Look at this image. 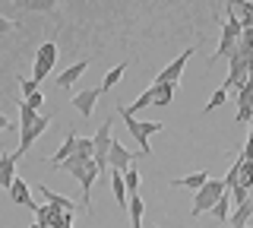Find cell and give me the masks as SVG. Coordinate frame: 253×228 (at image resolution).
<instances>
[{
    "instance_id": "cell-5",
    "label": "cell",
    "mask_w": 253,
    "mask_h": 228,
    "mask_svg": "<svg viewBox=\"0 0 253 228\" xmlns=\"http://www.w3.org/2000/svg\"><path fill=\"white\" fill-rule=\"evenodd\" d=\"M117 114L124 117V124H126V130H130V137L136 139V146H139V155H152V146H149V137L142 133V121H136L133 114H126V108H124V105H117Z\"/></svg>"
},
{
    "instance_id": "cell-1",
    "label": "cell",
    "mask_w": 253,
    "mask_h": 228,
    "mask_svg": "<svg viewBox=\"0 0 253 228\" xmlns=\"http://www.w3.org/2000/svg\"><path fill=\"white\" fill-rule=\"evenodd\" d=\"M225 193H228L225 181H215V178H209V181H206V187H203V190H196V193H193V206H190V212H193V216L212 212V206H215V203H218Z\"/></svg>"
},
{
    "instance_id": "cell-31",
    "label": "cell",
    "mask_w": 253,
    "mask_h": 228,
    "mask_svg": "<svg viewBox=\"0 0 253 228\" xmlns=\"http://www.w3.org/2000/svg\"><path fill=\"white\" fill-rule=\"evenodd\" d=\"M32 228H44V225H38V222H35V225H32Z\"/></svg>"
},
{
    "instance_id": "cell-4",
    "label": "cell",
    "mask_w": 253,
    "mask_h": 228,
    "mask_svg": "<svg viewBox=\"0 0 253 228\" xmlns=\"http://www.w3.org/2000/svg\"><path fill=\"white\" fill-rule=\"evenodd\" d=\"M190 57H193V48H187L184 54H177V57H174L171 64L155 76V86H177V80L184 76V67H187V60H190Z\"/></svg>"
},
{
    "instance_id": "cell-12",
    "label": "cell",
    "mask_w": 253,
    "mask_h": 228,
    "mask_svg": "<svg viewBox=\"0 0 253 228\" xmlns=\"http://www.w3.org/2000/svg\"><path fill=\"white\" fill-rule=\"evenodd\" d=\"M35 190H42V196L47 200V206H54V209H60V212H73V209H76V206H73V200H70V196H60V193L47 190L44 184H38Z\"/></svg>"
},
{
    "instance_id": "cell-29",
    "label": "cell",
    "mask_w": 253,
    "mask_h": 228,
    "mask_svg": "<svg viewBox=\"0 0 253 228\" xmlns=\"http://www.w3.org/2000/svg\"><path fill=\"white\" fill-rule=\"evenodd\" d=\"M29 10H32V13H51L54 3H29Z\"/></svg>"
},
{
    "instance_id": "cell-20",
    "label": "cell",
    "mask_w": 253,
    "mask_h": 228,
    "mask_svg": "<svg viewBox=\"0 0 253 228\" xmlns=\"http://www.w3.org/2000/svg\"><path fill=\"white\" fill-rule=\"evenodd\" d=\"M212 219H218V222L221 219H231V193H225L215 206H212Z\"/></svg>"
},
{
    "instance_id": "cell-30",
    "label": "cell",
    "mask_w": 253,
    "mask_h": 228,
    "mask_svg": "<svg viewBox=\"0 0 253 228\" xmlns=\"http://www.w3.org/2000/svg\"><path fill=\"white\" fill-rule=\"evenodd\" d=\"M10 127H13V124L6 121V114H0V133H3V130H10Z\"/></svg>"
},
{
    "instance_id": "cell-19",
    "label": "cell",
    "mask_w": 253,
    "mask_h": 228,
    "mask_svg": "<svg viewBox=\"0 0 253 228\" xmlns=\"http://www.w3.org/2000/svg\"><path fill=\"white\" fill-rule=\"evenodd\" d=\"M38 117H42V114H38V111H32V108L26 105V98H22V101H19V130L32 127V124H35Z\"/></svg>"
},
{
    "instance_id": "cell-14",
    "label": "cell",
    "mask_w": 253,
    "mask_h": 228,
    "mask_svg": "<svg viewBox=\"0 0 253 228\" xmlns=\"http://www.w3.org/2000/svg\"><path fill=\"white\" fill-rule=\"evenodd\" d=\"M111 193H114L117 206L126 209V203H130V193H126V184H124V175H121V171H111Z\"/></svg>"
},
{
    "instance_id": "cell-15",
    "label": "cell",
    "mask_w": 253,
    "mask_h": 228,
    "mask_svg": "<svg viewBox=\"0 0 253 228\" xmlns=\"http://www.w3.org/2000/svg\"><path fill=\"white\" fill-rule=\"evenodd\" d=\"M142 196L139 193H130V203H126V216H130V228H142Z\"/></svg>"
},
{
    "instance_id": "cell-17",
    "label": "cell",
    "mask_w": 253,
    "mask_h": 228,
    "mask_svg": "<svg viewBox=\"0 0 253 228\" xmlns=\"http://www.w3.org/2000/svg\"><path fill=\"white\" fill-rule=\"evenodd\" d=\"M253 216V196L247 203H244V206H237L234 212H231V219H228V222H231V228H247V219Z\"/></svg>"
},
{
    "instance_id": "cell-11",
    "label": "cell",
    "mask_w": 253,
    "mask_h": 228,
    "mask_svg": "<svg viewBox=\"0 0 253 228\" xmlns=\"http://www.w3.org/2000/svg\"><path fill=\"white\" fill-rule=\"evenodd\" d=\"M13 181H16V155L13 152H3V155H0V187L10 190Z\"/></svg>"
},
{
    "instance_id": "cell-28",
    "label": "cell",
    "mask_w": 253,
    "mask_h": 228,
    "mask_svg": "<svg viewBox=\"0 0 253 228\" xmlns=\"http://www.w3.org/2000/svg\"><path fill=\"white\" fill-rule=\"evenodd\" d=\"M241 159L253 162V139H250V137H247V143H244V149H241Z\"/></svg>"
},
{
    "instance_id": "cell-16",
    "label": "cell",
    "mask_w": 253,
    "mask_h": 228,
    "mask_svg": "<svg viewBox=\"0 0 253 228\" xmlns=\"http://www.w3.org/2000/svg\"><path fill=\"white\" fill-rule=\"evenodd\" d=\"M126 67H130V64H117V67H111V70H108V73H105V80H101V86H98V89H101V95H105L108 89H114V86L124 80Z\"/></svg>"
},
{
    "instance_id": "cell-9",
    "label": "cell",
    "mask_w": 253,
    "mask_h": 228,
    "mask_svg": "<svg viewBox=\"0 0 253 228\" xmlns=\"http://www.w3.org/2000/svg\"><path fill=\"white\" fill-rule=\"evenodd\" d=\"M89 64H92V60H76V64H70L57 80H54V83H57V89H70V86H76V80L89 70Z\"/></svg>"
},
{
    "instance_id": "cell-6",
    "label": "cell",
    "mask_w": 253,
    "mask_h": 228,
    "mask_svg": "<svg viewBox=\"0 0 253 228\" xmlns=\"http://www.w3.org/2000/svg\"><path fill=\"white\" fill-rule=\"evenodd\" d=\"M133 162H136V152H130L124 143H111V152H108V168L111 171H126V168H133Z\"/></svg>"
},
{
    "instance_id": "cell-3",
    "label": "cell",
    "mask_w": 253,
    "mask_h": 228,
    "mask_svg": "<svg viewBox=\"0 0 253 228\" xmlns=\"http://www.w3.org/2000/svg\"><path fill=\"white\" fill-rule=\"evenodd\" d=\"M47 127H51V114H42V117H38L35 124H32V127H26V130H19V139H22V143H19V149H16V152H13V155H16V162H19L22 155H26L29 149L35 146L38 139H42V133H44Z\"/></svg>"
},
{
    "instance_id": "cell-27",
    "label": "cell",
    "mask_w": 253,
    "mask_h": 228,
    "mask_svg": "<svg viewBox=\"0 0 253 228\" xmlns=\"http://www.w3.org/2000/svg\"><path fill=\"white\" fill-rule=\"evenodd\" d=\"M13 29H19V22H16V19H10V16H0V35L13 32Z\"/></svg>"
},
{
    "instance_id": "cell-23",
    "label": "cell",
    "mask_w": 253,
    "mask_h": 228,
    "mask_svg": "<svg viewBox=\"0 0 253 228\" xmlns=\"http://www.w3.org/2000/svg\"><path fill=\"white\" fill-rule=\"evenodd\" d=\"M16 86L22 89V95H26V98H32L38 89H42V86H38L35 80H32V76H16Z\"/></svg>"
},
{
    "instance_id": "cell-7",
    "label": "cell",
    "mask_w": 253,
    "mask_h": 228,
    "mask_svg": "<svg viewBox=\"0 0 253 228\" xmlns=\"http://www.w3.org/2000/svg\"><path fill=\"white\" fill-rule=\"evenodd\" d=\"M98 98H101V89H79L76 95H73V108H76L83 117H92L95 105H98Z\"/></svg>"
},
{
    "instance_id": "cell-25",
    "label": "cell",
    "mask_w": 253,
    "mask_h": 228,
    "mask_svg": "<svg viewBox=\"0 0 253 228\" xmlns=\"http://www.w3.org/2000/svg\"><path fill=\"white\" fill-rule=\"evenodd\" d=\"M237 124H253V105L237 101Z\"/></svg>"
},
{
    "instance_id": "cell-2",
    "label": "cell",
    "mask_w": 253,
    "mask_h": 228,
    "mask_svg": "<svg viewBox=\"0 0 253 228\" xmlns=\"http://www.w3.org/2000/svg\"><path fill=\"white\" fill-rule=\"evenodd\" d=\"M54 64H57V42H44L35 54V64H32V80L42 86V80L51 73Z\"/></svg>"
},
{
    "instance_id": "cell-21",
    "label": "cell",
    "mask_w": 253,
    "mask_h": 228,
    "mask_svg": "<svg viewBox=\"0 0 253 228\" xmlns=\"http://www.w3.org/2000/svg\"><path fill=\"white\" fill-rule=\"evenodd\" d=\"M76 155H79V159L95 162V143H92V137H79V143H76Z\"/></svg>"
},
{
    "instance_id": "cell-22",
    "label": "cell",
    "mask_w": 253,
    "mask_h": 228,
    "mask_svg": "<svg viewBox=\"0 0 253 228\" xmlns=\"http://www.w3.org/2000/svg\"><path fill=\"white\" fill-rule=\"evenodd\" d=\"M121 175H124L126 193H139V171H136V165H133V168H126V171H121Z\"/></svg>"
},
{
    "instance_id": "cell-10",
    "label": "cell",
    "mask_w": 253,
    "mask_h": 228,
    "mask_svg": "<svg viewBox=\"0 0 253 228\" xmlns=\"http://www.w3.org/2000/svg\"><path fill=\"white\" fill-rule=\"evenodd\" d=\"M10 200H13V203H19V206H26V209H38V206H35V200H32V187H29L19 175H16L13 187H10Z\"/></svg>"
},
{
    "instance_id": "cell-8",
    "label": "cell",
    "mask_w": 253,
    "mask_h": 228,
    "mask_svg": "<svg viewBox=\"0 0 253 228\" xmlns=\"http://www.w3.org/2000/svg\"><path fill=\"white\" fill-rule=\"evenodd\" d=\"M76 143H79V133L70 130V133H67V139L60 143V149L51 155V159H47V165H51V168H57V165H63L67 159H73V155H76Z\"/></svg>"
},
{
    "instance_id": "cell-24",
    "label": "cell",
    "mask_w": 253,
    "mask_h": 228,
    "mask_svg": "<svg viewBox=\"0 0 253 228\" xmlns=\"http://www.w3.org/2000/svg\"><path fill=\"white\" fill-rule=\"evenodd\" d=\"M225 101H228V89H215V92H212V98L206 101V108H203V111L209 114V111H215V108H221Z\"/></svg>"
},
{
    "instance_id": "cell-18",
    "label": "cell",
    "mask_w": 253,
    "mask_h": 228,
    "mask_svg": "<svg viewBox=\"0 0 253 228\" xmlns=\"http://www.w3.org/2000/svg\"><path fill=\"white\" fill-rule=\"evenodd\" d=\"M152 86H155V83H152ZM174 89H177V86H155V101H152V105H155V108L171 105V101H174Z\"/></svg>"
},
{
    "instance_id": "cell-13",
    "label": "cell",
    "mask_w": 253,
    "mask_h": 228,
    "mask_svg": "<svg viewBox=\"0 0 253 228\" xmlns=\"http://www.w3.org/2000/svg\"><path fill=\"white\" fill-rule=\"evenodd\" d=\"M206 181H209V171H193V175H187V178H174L171 181V187H190V190H203L206 187Z\"/></svg>"
},
{
    "instance_id": "cell-26",
    "label": "cell",
    "mask_w": 253,
    "mask_h": 228,
    "mask_svg": "<svg viewBox=\"0 0 253 228\" xmlns=\"http://www.w3.org/2000/svg\"><path fill=\"white\" fill-rule=\"evenodd\" d=\"M26 105L32 108V111H42V108H44V92L38 89V92H35V95H32V98H26Z\"/></svg>"
}]
</instances>
